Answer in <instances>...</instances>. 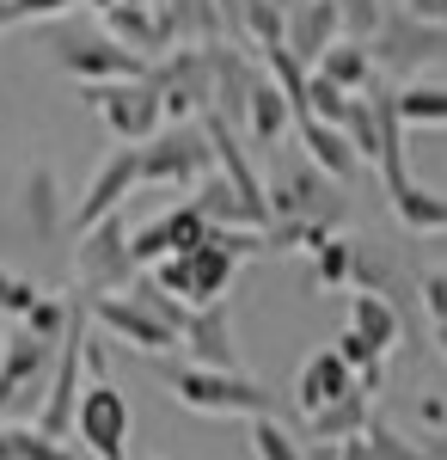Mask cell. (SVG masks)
<instances>
[{
	"label": "cell",
	"instance_id": "1",
	"mask_svg": "<svg viewBox=\"0 0 447 460\" xmlns=\"http://www.w3.org/2000/svg\"><path fill=\"white\" fill-rule=\"evenodd\" d=\"M166 387L184 411H203V418H276V399L264 381H251L245 368H203V362H172L166 368Z\"/></svg>",
	"mask_w": 447,
	"mask_h": 460
},
{
	"label": "cell",
	"instance_id": "2",
	"mask_svg": "<svg viewBox=\"0 0 447 460\" xmlns=\"http://www.w3.org/2000/svg\"><path fill=\"white\" fill-rule=\"evenodd\" d=\"M264 197H270V221H312L325 234H344L349 221V197L331 172H319L307 154H282L264 178Z\"/></svg>",
	"mask_w": 447,
	"mask_h": 460
},
{
	"label": "cell",
	"instance_id": "3",
	"mask_svg": "<svg viewBox=\"0 0 447 460\" xmlns=\"http://www.w3.org/2000/svg\"><path fill=\"white\" fill-rule=\"evenodd\" d=\"M141 277V258H136V227H129V215H104L92 221L86 234H74V283L86 301H99V295H123V288Z\"/></svg>",
	"mask_w": 447,
	"mask_h": 460
},
{
	"label": "cell",
	"instance_id": "4",
	"mask_svg": "<svg viewBox=\"0 0 447 460\" xmlns=\"http://www.w3.org/2000/svg\"><path fill=\"white\" fill-rule=\"evenodd\" d=\"M56 350H62V344H43L25 325H6V332H0V424H6V418L37 424L43 393H49V375H56Z\"/></svg>",
	"mask_w": 447,
	"mask_h": 460
},
{
	"label": "cell",
	"instance_id": "5",
	"mask_svg": "<svg viewBox=\"0 0 447 460\" xmlns=\"http://www.w3.org/2000/svg\"><path fill=\"white\" fill-rule=\"evenodd\" d=\"M80 105L99 117L104 129L117 136L123 147H141L166 129V105L153 93V80L136 74V80H99V86H80Z\"/></svg>",
	"mask_w": 447,
	"mask_h": 460
},
{
	"label": "cell",
	"instance_id": "6",
	"mask_svg": "<svg viewBox=\"0 0 447 460\" xmlns=\"http://www.w3.org/2000/svg\"><path fill=\"white\" fill-rule=\"evenodd\" d=\"M147 80L166 105V123H197L215 105V62H208V43H178L160 62H147Z\"/></svg>",
	"mask_w": 447,
	"mask_h": 460
},
{
	"label": "cell",
	"instance_id": "7",
	"mask_svg": "<svg viewBox=\"0 0 447 460\" xmlns=\"http://www.w3.org/2000/svg\"><path fill=\"white\" fill-rule=\"evenodd\" d=\"M49 62H56L62 74H74L80 86L147 74V62H141L136 49H123L110 31H80V25H49Z\"/></svg>",
	"mask_w": 447,
	"mask_h": 460
},
{
	"label": "cell",
	"instance_id": "8",
	"mask_svg": "<svg viewBox=\"0 0 447 460\" xmlns=\"http://www.w3.org/2000/svg\"><path fill=\"white\" fill-rule=\"evenodd\" d=\"M141 184H172V190H197L215 172V147H208L203 123H166L153 142L136 147Z\"/></svg>",
	"mask_w": 447,
	"mask_h": 460
},
{
	"label": "cell",
	"instance_id": "9",
	"mask_svg": "<svg viewBox=\"0 0 447 460\" xmlns=\"http://www.w3.org/2000/svg\"><path fill=\"white\" fill-rule=\"evenodd\" d=\"M153 283L178 295L184 307H208V301H227L233 283H240V258L233 252H221L215 240H203L197 252H172V258H160L153 264Z\"/></svg>",
	"mask_w": 447,
	"mask_h": 460
},
{
	"label": "cell",
	"instance_id": "10",
	"mask_svg": "<svg viewBox=\"0 0 447 460\" xmlns=\"http://www.w3.org/2000/svg\"><path fill=\"white\" fill-rule=\"evenodd\" d=\"M129 429H136V411H129L123 387H117L110 375L86 381L80 411H74V442L92 460H129Z\"/></svg>",
	"mask_w": 447,
	"mask_h": 460
},
{
	"label": "cell",
	"instance_id": "11",
	"mask_svg": "<svg viewBox=\"0 0 447 460\" xmlns=\"http://www.w3.org/2000/svg\"><path fill=\"white\" fill-rule=\"evenodd\" d=\"M368 49H374V68L416 74V68H429V62H447V25L392 6V13L380 19V31L368 37Z\"/></svg>",
	"mask_w": 447,
	"mask_h": 460
},
{
	"label": "cell",
	"instance_id": "12",
	"mask_svg": "<svg viewBox=\"0 0 447 460\" xmlns=\"http://www.w3.org/2000/svg\"><path fill=\"white\" fill-rule=\"evenodd\" d=\"M92 319H99L104 332L117 338V344H129L136 356H166V350H184V338H178V325L153 314V307H141L136 295L123 288V295H99V301H86Z\"/></svg>",
	"mask_w": 447,
	"mask_h": 460
},
{
	"label": "cell",
	"instance_id": "13",
	"mask_svg": "<svg viewBox=\"0 0 447 460\" xmlns=\"http://www.w3.org/2000/svg\"><path fill=\"white\" fill-rule=\"evenodd\" d=\"M141 190V160L136 147H117V154H104L99 172L86 178V190H80V203H74L68 215V234H86L92 221H104V215H117L129 197Z\"/></svg>",
	"mask_w": 447,
	"mask_h": 460
},
{
	"label": "cell",
	"instance_id": "14",
	"mask_svg": "<svg viewBox=\"0 0 447 460\" xmlns=\"http://www.w3.org/2000/svg\"><path fill=\"white\" fill-rule=\"evenodd\" d=\"M184 356L203 362V368H245L240 362V332H233V307L227 301H208L184 314Z\"/></svg>",
	"mask_w": 447,
	"mask_h": 460
},
{
	"label": "cell",
	"instance_id": "15",
	"mask_svg": "<svg viewBox=\"0 0 447 460\" xmlns=\"http://www.w3.org/2000/svg\"><path fill=\"white\" fill-rule=\"evenodd\" d=\"M208 62H215V105L227 123H240L245 129V111H251V93H258V62L245 56V43H233V37H215L208 43Z\"/></svg>",
	"mask_w": 447,
	"mask_h": 460
},
{
	"label": "cell",
	"instance_id": "16",
	"mask_svg": "<svg viewBox=\"0 0 447 460\" xmlns=\"http://www.w3.org/2000/svg\"><path fill=\"white\" fill-rule=\"evenodd\" d=\"M19 227L31 234L37 246H49V240H62V234H68L62 184H56L49 166H25V178H19Z\"/></svg>",
	"mask_w": 447,
	"mask_h": 460
},
{
	"label": "cell",
	"instance_id": "17",
	"mask_svg": "<svg viewBox=\"0 0 447 460\" xmlns=\"http://www.w3.org/2000/svg\"><path fill=\"white\" fill-rule=\"evenodd\" d=\"M104 31L117 37L123 49H136L141 62H160L166 49H178V31H172V19L160 13V0L153 6H110L104 13Z\"/></svg>",
	"mask_w": 447,
	"mask_h": 460
},
{
	"label": "cell",
	"instance_id": "18",
	"mask_svg": "<svg viewBox=\"0 0 447 460\" xmlns=\"http://www.w3.org/2000/svg\"><path fill=\"white\" fill-rule=\"evenodd\" d=\"M355 387H362V381H355V368H349L337 350H312L307 362H301V381H294V405L312 418V411H325V405L349 399Z\"/></svg>",
	"mask_w": 447,
	"mask_h": 460
},
{
	"label": "cell",
	"instance_id": "19",
	"mask_svg": "<svg viewBox=\"0 0 447 460\" xmlns=\"http://www.w3.org/2000/svg\"><path fill=\"white\" fill-rule=\"evenodd\" d=\"M337 37H344V13H337V0H307V6L288 13V37H282V43H288L307 68H319V56H325Z\"/></svg>",
	"mask_w": 447,
	"mask_h": 460
},
{
	"label": "cell",
	"instance_id": "20",
	"mask_svg": "<svg viewBox=\"0 0 447 460\" xmlns=\"http://www.w3.org/2000/svg\"><path fill=\"white\" fill-rule=\"evenodd\" d=\"M294 142H301V154H307L319 172H331L337 184H349V178H355V166H362V154L349 147V136L337 129V123H319V117H294Z\"/></svg>",
	"mask_w": 447,
	"mask_h": 460
},
{
	"label": "cell",
	"instance_id": "21",
	"mask_svg": "<svg viewBox=\"0 0 447 460\" xmlns=\"http://www.w3.org/2000/svg\"><path fill=\"white\" fill-rule=\"evenodd\" d=\"M374 393H349V399H337V405H325V411H312L307 418V436L312 442H325V448H337V442H349V436H368V424H374Z\"/></svg>",
	"mask_w": 447,
	"mask_h": 460
},
{
	"label": "cell",
	"instance_id": "22",
	"mask_svg": "<svg viewBox=\"0 0 447 460\" xmlns=\"http://www.w3.org/2000/svg\"><path fill=\"white\" fill-rule=\"evenodd\" d=\"M386 197H392V215H399L411 234H447V190L423 184V178H405V184H392Z\"/></svg>",
	"mask_w": 447,
	"mask_h": 460
},
{
	"label": "cell",
	"instance_id": "23",
	"mask_svg": "<svg viewBox=\"0 0 447 460\" xmlns=\"http://www.w3.org/2000/svg\"><path fill=\"white\" fill-rule=\"evenodd\" d=\"M349 325H355L380 356H392V344L405 338V314H399L392 295H362V288H355V295H349Z\"/></svg>",
	"mask_w": 447,
	"mask_h": 460
},
{
	"label": "cell",
	"instance_id": "24",
	"mask_svg": "<svg viewBox=\"0 0 447 460\" xmlns=\"http://www.w3.org/2000/svg\"><path fill=\"white\" fill-rule=\"evenodd\" d=\"M288 129H294V105H288V93L264 74L258 93H251V111H245V136L258 147H276V142H288Z\"/></svg>",
	"mask_w": 447,
	"mask_h": 460
},
{
	"label": "cell",
	"instance_id": "25",
	"mask_svg": "<svg viewBox=\"0 0 447 460\" xmlns=\"http://www.w3.org/2000/svg\"><path fill=\"white\" fill-rule=\"evenodd\" d=\"M319 74L337 80L344 93H362V86H374V49H368L362 37H337V43L319 56Z\"/></svg>",
	"mask_w": 447,
	"mask_h": 460
},
{
	"label": "cell",
	"instance_id": "26",
	"mask_svg": "<svg viewBox=\"0 0 447 460\" xmlns=\"http://www.w3.org/2000/svg\"><path fill=\"white\" fill-rule=\"evenodd\" d=\"M160 13L172 19L178 43H215V37H227V19H221L215 0H160Z\"/></svg>",
	"mask_w": 447,
	"mask_h": 460
},
{
	"label": "cell",
	"instance_id": "27",
	"mask_svg": "<svg viewBox=\"0 0 447 460\" xmlns=\"http://www.w3.org/2000/svg\"><path fill=\"white\" fill-rule=\"evenodd\" d=\"M74 307H80L74 295H56V288H43V295L31 301V314L13 319V325H25V332H31V338H43V344H62V338H68V325H74Z\"/></svg>",
	"mask_w": 447,
	"mask_h": 460
},
{
	"label": "cell",
	"instance_id": "28",
	"mask_svg": "<svg viewBox=\"0 0 447 460\" xmlns=\"http://www.w3.org/2000/svg\"><path fill=\"white\" fill-rule=\"evenodd\" d=\"M349 270H355V240L349 234H325L312 246V288H349Z\"/></svg>",
	"mask_w": 447,
	"mask_h": 460
},
{
	"label": "cell",
	"instance_id": "29",
	"mask_svg": "<svg viewBox=\"0 0 447 460\" xmlns=\"http://www.w3.org/2000/svg\"><path fill=\"white\" fill-rule=\"evenodd\" d=\"M349 288H362V295H392V301H399V264H392L380 246L355 240V270H349Z\"/></svg>",
	"mask_w": 447,
	"mask_h": 460
},
{
	"label": "cell",
	"instance_id": "30",
	"mask_svg": "<svg viewBox=\"0 0 447 460\" xmlns=\"http://www.w3.org/2000/svg\"><path fill=\"white\" fill-rule=\"evenodd\" d=\"M349 136V147L368 160V166H380V117H374V105H368V86L362 93H349V105H344V123H337Z\"/></svg>",
	"mask_w": 447,
	"mask_h": 460
},
{
	"label": "cell",
	"instance_id": "31",
	"mask_svg": "<svg viewBox=\"0 0 447 460\" xmlns=\"http://www.w3.org/2000/svg\"><path fill=\"white\" fill-rule=\"evenodd\" d=\"M399 117H405V129H447V86H405Z\"/></svg>",
	"mask_w": 447,
	"mask_h": 460
},
{
	"label": "cell",
	"instance_id": "32",
	"mask_svg": "<svg viewBox=\"0 0 447 460\" xmlns=\"http://www.w3.org/2000/svg\"><path fill=\"white\" fill-rule=\"evenodd\" d=\"M264 68H270V80L288 93V105H294V117L307 111V80H312V68L288 49V43H276V49H264Z\"/></svg>",
	"mask_w": 447,
	"mask_h": 460
},
{
	"label": "cell",
	"instance_id": "33",
	"mask_svg": "<svg viewBox=\"0 0 447 460\" xmlns=\"http://www.w3.org/2000/svg\"><path fill=\"white\" fill-rule=\"evenodd\" d=\"M13 448H19V460H92L74 436H49V429H37V424L13 429Z\"/></svg>",
	"mask_w": 447,
	"mask_h": 460
},
{
	"label": "cell",
	"instance_id": "34",
	"mask_svg": "<svg viewBox=\"0 0 447 460\" xmlns=\"http://www.w3.org/2000/svg\"><path fill=\"white\" fill-rule=\"evenodd\" d=\"M251 455L258 460H307V448H301V436L282 418H251Z\"/></svg>",
	"mask_w": 447,
	"mask_h": 460
},
{
	"label": "cell",
	"instance_id": "35",
	"mask_svg": "<svg viewBox=\"0 0 447 460\" xmlns=\"http://www.w3.org/2000/svg\"><path fill=\"white\" fill-rule=\"evenodd\" d=\"M344 105H349V93L337 86V80H325V74L312 68V80H307V111H301V117H319V123H344Z\"/></svg>",
	"mask_w": 447,
	"mask_h": 460
},
{
	"label": "cell",
	"instance_id": "36",
	"mask_svg": "<svg viewBox=\"0 0 447 460\" xmlns=\"http://www.w3.org/2000/svg\"><path fill=\"white\" fill-rule=\"evenodd\" d=\"M368 448H374V460H429L416 436H405V429H392L386 418H374V424H368Z\"/></svg>",
	"mask_w": 447,
	"mask_h": 460
},
{
	"label": "cell",
	"instance_id": "37",
	"mask_svg": "<svg viewBox=\"0 0 447 460\" xmlns=\"http://www.w3.org/2000/svg\"><path fill=\"white\" fill-rule=\"evenodd\" d=\"M325 240V227H312V221H270L264 227V252H312Z\"/></svg>",
	"mask_w": 447,
	"mask_h": 460
},
{
	"label": "cell",
	"instance_id": "38",
	"mask_svg": "<svg viewBox=\"0 0 447 460\" xmlns=\"http://www.w3.org/2000/svg\"><path fill=\"white\" fill-rule=\"evenodd\" d=\"M37 295H43V288H37L31 277H19V270H0V319H25Z\"/></svg>",
	"mask_w": 447,
	"mask_h": 460
},
{
	"label": "cell",
	"instance_id": "39",
	"mask_svg": "<svg viewBox=\"0 0 447 460\" xmlns=\"http://www.w3.org/2000/svg\"><path fill=\"white\" fill-rule=\"evenodd\" d=\"M136 258H141V270H153L160 258H172V234H166V215H153V221H141V227H136Z\"/></svg>",
	"mask_w": 447,
	"mask_h": 460
},
{
	"label": "cell",
	"instance_id": "40",
	"mask_svg": "<svg viewBox=\"0 0 447 460\" xmlns=\"http://www.w3.org/2000/svg\"><path fill=\"white\" fill-rule=\"evenodd\" d=\"M337 13H344V37H368L380 31V19H386V6L380 0H337Z\"/></svg>",
	"mask_w": 447,
	"mask_h": 460
},
{
	"label": "cell",
	"instance_id": "41",
	"mask_svg": "<svg viewBox=\"0 0 447 460\" xmlns=\"http://www.w3.org/2000/svg\"><path fill=\"white\" fill-rule=\"evenodd\" d=\"M416 295H423V307H429L435 338H447V270H423V277H416Z\"/></svg>",
	"mask_w": 447,
	"mask_h": 460
},
{
	"label": "cell",
	"instance_id": "42",
	"mask_svg": "<svg viewBox=\"0 0 447 460\" xmlns=\"http://www.w3.org/2000/svg\"><path fill=\"white\" fill-rule=\"evenodd\" d=\"M68 6H74V0H13L19 25H56V19H62Z\"/></svg>",
	"mask_w": 447,
	"mask_h": 460
},
{
	"label": "cell",
	"instance_id": "43",
	"mask_svg": "<svg viewBox=\"0 0 447 460\" xmlns=\"http://www.w3.org/2000/svg\"><path fill=\"white\" fill-rule=\"evenodd\" d=\"M416 418H423L429 429H447V399L442 393H423V399H416Z\"/></svg>",
	"mask_w": 447,
	"mask_h": 460
},
{
	"label": "cell",
	"instance_id": "44",
	"mask_svg": "<svg viewBox=\"0 0 447 460\" xmlns=\"http://www.w3.org/2000/svg\"><path fill=\"white\" fill-rule=\"evenodd\" d=\"M331 460H374V448H368V436H349V442L331 448Z\"/></svg>",
	"mask_w": 447,
	"mask_h": 460
},
{
	"label": "cell",
	"instance_id": "45",
	"mask_svg": "<svg viewBox=\"0 0 447 460\" xmlns=\"http://www.w3.org/2000/svg\"><path fill=\"white\" fill-rule=\"evenodd\" d=\"M405 13H416V19H435V25H447V0H405Z\"/></svg>",
	"mask_w": 447,
	"mask_h": 460
},
{
	"label": "cell",
	"instance_id": "46",
	"mask_svg": "<svg viewBox=\"0 0 447 460\" xmlns=\"http://www.w3.org/2000/svg\"><path fill=\"white\" fill-rule=\"evenodd\" d=\"M423 455H429V460H447V429H435V436L423 442Z\"/></svg>",
	"mask_w": 447,
	"mask_h": 460
},
{
	"label": "cell",
	"instance_id": "47",
	"mask_svg": "<svg viewBox=\"0 0 447 460\" xmlns=\"http://www.w3.org/2000/svg\"><path fill=\"white\" fill-rule=\"evenodd\" d=\"M0 460H19V448H13V429L0 424Z\"/></svg>",
	"mask_w": 447,
	"mask_h": 460
},
{
	"label": "cell",
	"instance_id": "48",
	"mask_svg": "<svg viewBox=\"0 0 447 460\" xmlns=\"http://www.w3.org/2000/svg\"><path fill=\"white\" fill-rule=\"evenodd\" d=\"M19 25V13H13V0H0V31H13Z\"/></svg>",
	"mask_w": 447,
	"mask_h": 460
},
{
	"label": "cell",
	"instance_id": "49",
	"mask_svg": "<svg viewBox=\"0 0 447 460\" xmlns=\"http://www.w3.org/2000/svg\"><path fill=\"white\" fill-rule=\"evenodd\" d=\"M110 6H123V0H92V13H110Z\"/></svg>",
	"mask_w": 447,
	"mask_h": 460
},
{
	"label": "cell",
	"instance_id": "50",
	"mask_svg": "<svg viewBox=\"0 0 447 460\" xmlns=\"http://www.w3.org/2000/svg\"><path fill=\"white\" fill-rule=\"evenodd\" d=\"M276 6H282V13H294V6H307V0H276Z\"/></svg>",
	"mask_w": 447,
	"mask_h": 460
},
{
	"label": "cell",
	"instance_id": "51",
	"mask_svg": "<svg viewBox=\"0 0 447 460\" xmlns=\"http://www.w3.org/2000/svg\"><path fill=\"white\" fill-rule=\"evenodd\" d=\"M435 350H442V362H447V338H435Z\"/></svg>",
	"mask_w": 447,
	"mask_h": 460
}]
</instances>
